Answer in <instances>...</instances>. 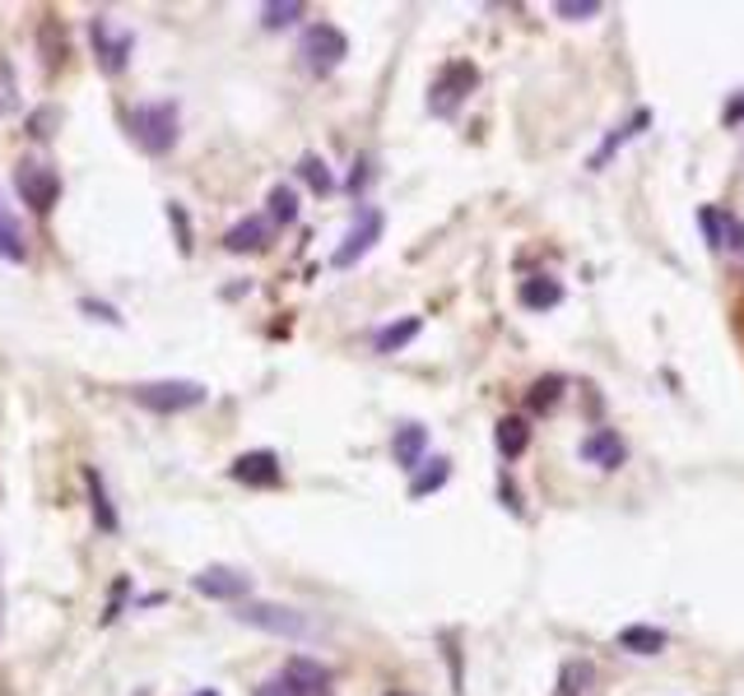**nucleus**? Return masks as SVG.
Listing matches in <instances>:
<instances>
[{
    "label": "nucleus",
    "mask_w": 744,
    "mask_h": 696,
    "mask_svg": "<svg viewBox=\"0 0 744 696\" xmlns=\"http://www.w3.org/2000/svg\"><path fill=\"white\" fill-rule=\"evenodd\" d=\"M415 334H419V316H405V321L378 330V340H372V349H378V353H401L409 340H415Z\"/></svg>",
    "instance_id": "obj_22"
},
{
    "label": "nucleus",
    "mask_w": 744,
    "mask_h": 696,
    "mask_svg": "<svg viewBox=\"0 0 744 696\" xmlns=\"http://www.w3.org/2000/svg\"><path fill=\"white\" fill-rule=\"evenodd\" d=\"M698 223H702V232H708V242L716 246V251H740L744 256V223L731 214V209H702L698 214Z\"/></svg>",
    "instance_id": "obj_11"
},
{
    "label": "nucleus",
    "mask_w": 744,
    "mask_h": 696,
    "mask_svg": "<svg viewBox=\"0 0 744 696\" xmlns=\"http://www.w3.org/2000/svg\"><path fill=\"white\" fill-rule=\"evenodd\" d=\"M558 302H564V284L549 279V274H535V279L522 284V307H530V311H549V307H558Z\"/></svg>",
    "instance_id": "obj_19"
},
{
    "label": "nucleus",
    "mask_w": 744,
    "mask_h": 696,
    "mask_svg": "<svg viewBox=\"0 0 744 696\" xmlns=\"http://www.w3.org/2000/svg\"><path fill=\"white\" fill-rule=\"evenodd\" d=\"M196 696H219V692H215V687H200V692H196Z\"/></svg>",
    "instance_id": "obj_33"
},
{
    "label": "nucleus",
    "mask_w": 744,
    "mask_h": 696,
    "mask_svg": "<svg viewBox=\"0 0 744 696\" xmlns=\"http://www.w3.org/2000/svg\"><path fill=\"white\" fill-rule=\"evenodd\" d=\"M386 696H405V692H386Z\"/></svg>",
    "instance_id": "obj_35"
},
{
    "label": "nucleus",
    "mask_w": 744,
    "mask_h": 696,
    "mask_svg": "<svg viewBox=\"0 0 744 696\" xmlns=\"http://www.w3.org/2000/svg\"><path fill=\"white\" fill-rule=\"evenodd\" d=\"M582 460L587 464H601V469H619V464L628 460V446L619 441V432L595 428L591 437H582Z\"/></svg>",
    "instance_id": "obj_13"
},
{
    "label": "nucleus",
    "mask_w": 744,
    "mask_h": 696,
    "mask_svg": "<svg viewBox=\"0 0 744 696\" xmlns=\"http://www.w3.org/2000/svg\"><path fill=\"white\" fill-rule=\"evenodd\" d=\"M307 14L303 0H271V5H261V24L265 29H288V24H298V19Z\"/></svg>",
    "instance_id": "obj_23"
},
{
    "label": "nucleus",
    "mask_w": 744,
    "mask_h": 696,
    "mask_svg": "<svg viewBox=\"0 0 744 696\" xmlns=\"http://www.w3.org/2000/svg\"><path fill=\"white\" fill-rule=\"evenodd\" d=\"M298 177H303L307 186H313V191H317V196H330V191H336V181H330V173H326V163H321L317 154H307V158L298 163Z\"/></svg>",
    "instance_id": "obj_25"
},
{
    "label": "nucleus",
    "mask_w": 744,
    "mask_h": 696,
    "mask_svg": "<svg viewBox=\"0 0 744 696\" xmlns=\"http://www.w3.org/2000/svg\"><path fill=\"white\" fill-rule=\"evenodd\" d=\"M558 395H564V376H540V382L530 386L526 405H530V409H554V405H558Z\"/></svg>",
    "instance_id": "obj_26"
},
{
    "label": "nucleus",
    "mask_w": 744,
    "mask_h": 696,
    "mask_svg": "<svg viewBox=\"0 0 744 696\" xmlns=\"http://www.w3.org/2000/svg\"><path fill=\"white\" fill-rule=\"evenodd\" d=\"M271 219H261V214H252V219H242V223H233L229 232H223V251H261L265 242H271Z\"/></svg>",
    "instance_id": "obj_14"
},
{
    "label": "nucleus",
    "mask_w": 744,
    "mask_h": 696,
    "mask_svg": "<svg viewBox=\"0 0 744 696\" xmlns=\"http://www.w3.org/2000/svg\"><path fill=\"white\" fill-rule=\"evenodd\" d=\"M0 261H14V265H24V261H29V242H24V228H19V219L10 214L6 196H0Z\"/></svg>",
    "instance_id": "obj_17"
},
{
    "label": "nucleus",
    "mask_w": 744,
    "mask_h": 696,
    "mask_svg": "<svg viewBox=\"0 0 744 696\" xmlns=\"http://www.w3.org/2000/svg\"><path fill=\"white\" fill-rule=\"evenodd\" d=\"M298 219V196L288 186H275L271 191V223H294Z\"/></svg>",
    "instance_id": "obj_27"
},
{
    "label": "nucleus",
    "mask_w": 744,
    "mask_h": 696,
    "mask_svg": "<svg viewBox=\"0 0 744 696\" xmlns=\"http://www.w3.org/2000/svg\"><path fill=\"white\" fill-rule=\"evenodd\" d=\"M298 56L313 75H330L349 56V37L336 24H307V33L298 42Z\"/></svg>",
    "instance_id": "obj_7"
},
{
    "label": "nucleus",
    "mask_w": 744,
    "mask_h": 696,
    "mask_svg": "<svg viewBox=\"0 0 744 696\" xmlns=\"http://www.w3.org/2000/svg\"><path fill=\"white\" fill-rule=\"evenodd\" d=\"M740 117H744V98L735 102V108H731V102H726V121H740Z\"/></svg>",
    "instance_id": "obj_32"
},
{
    "label": "nucleus",
    "mask_w": 744,
    "mask_h": 696,
    "mask_svg": "<svg viewBox=\"0 0 744 696\" xmlns=\"http://www.w3.org/2000/svg\"><path fill=\"white\" fill-rule=\"evenodd\" d=\"M79 311H98V321H112V325L121 321V316H117L108 302H79Z\"/></svg>",
    "instance_id": "obj_31"
},
{
    "label": "nucleus",
    "mask_w": 744,
    "mask_h": 696,
    "mask_svg": "<svg viewBox=\"0 0 744 696\" xmlns=\"http://www.w3.org/2000/svg\"><path fill=\"white\" fill-rule=\"evenodd\" d=\"M326 696H330V692H326Z\"/></svg>",
    "instance_id": "obj_36"
},
{
    "label": "nucleus",
    "mask_w": 744,
    "mask_h": 696,
    "mask_svg": "<svg viewBox=\"0 0 744 696\" xmlns=\"http://www.w3.org/2000/svg\"><path fill=\"white\" fill-rule=\"evenodd\" d=\"M233 618L280 641H313L321 631L303 608H288V604H233Z\"/></svg>",
    "instance_id": "obj_2"
},
{
    "label": "nucleus",
    "mask_w": 744,
    "mask_h": 696,
    "mask_svg": "<svg viewBox=\"0 0 744 696\" xmlns=\"http://www.w3.org/2000/svg\"><path fill=\"white\" fill-rule=\"evenodd\" d=\"M428 464V469L424 474H415V483H409V497H428V493H438L442 488V483L451 478V464L438 455V460H424Z\"/></svg>",
    "instance_id": "obj_24"
},
{
    "label": "nucleus",
    "mask_w": 744,
    "mask_h": 696,
    "mask_svg": "<svg viewBox=\"0 0 744 696\" xmlns=\"http://www.w3.org/2000/svg\"><path fill=\"white\" fill-rule=\"evenodd\" d=\"M85 483H89L94 524H98L102 534H117V530H121V520H117V511H112V497H108V488H102V474H98V469H85Z\"/></svg>",
    "instance_id": "obj_18"
},
{
    "label": "nucleus",
    "mask_w": 744,
    "mask_h": 696,
    "mask_svg": "<svg viewBox=\"0 0 744 696\" xmlns=\"http://www.w3.org/2000/svg\"><path fill=\"white\" fill-rule=\"evenodd\" d=\"M127 131L135 135V144L144 154H173L177 150V140H182V117H177V102H144V108H135L127 117Z\"/></svg>",
    "instance_id": "obj_1"
},
{
    "label": "nucleus",
    "mask_w": 744,
    "mask_h": 696,
    "mask_svg": "<svg viewBox=\"0 0 744 696\" xmlns=\"http://www.w3.org/2000/svg\"><path fill=\"white\" fill-rule=\"evenodd\" d=\"M382 232H386V214L378 205H359V214H354V223H349V232H344V242L336 246V256H330V265L336 269H349V265H359L372 246L382 242Z\"/></svg>",
    "instance_id": "obj_5"
},
{
    "label": "nucleus",
    "mask_w": 744,
    "mask_h": 696,
    "mask_svg": "<svg viewBox=\"0 0 744 696\" xmlns=\"http://www.w3.org/2000/svg\"><path fill=\"white\" fill-rule=\"evenodd\" d=\"M614 641H619V650H628V655H660V650H666V631H656V627H624Z\"/></svg>",
    "instance_id": "obj_20"
},
{
    "label": "nucleus",
    "mask_w": 744,
    "mask_h": 696,
    "mask_svg": "<svg viewBox=\"0 0 744 696\" xmlns=\"http://www.w3.org/2000/svg\"><path fill=\"white\" fill-rule=\"evenodd\" d=\"M0 622H6V595H0Z\"/></svg>",
    "instance_id": "obj_34"
},
{
    "label": "nucleus",
    "mask_w": 744,
    "mask_h": 696,
    "mask_svg": "<svg viewBox=\"0 0 744 696\" xmlns=\"http://www.w3.org/2000/svg\"><path fill=\"white\" fill-rule=\"evenodd\" d=\"M131 399L140 409H150L158 418H168V413H186V409H200L205 405V386L200 382H140L131 386Z\"/></svg>",
    "instance_id": "obj_3"
},
{
    "label": "nucleus",
    "mask_w": 744,
    "mask_h": 696,
    "mask_svg": "<svg viewBox=\"0 0 744 696\" xmlns=\"http://www.w3.org/2000/svg\"><path fill=\"white\" fill-rule=\"evenodd\" d=\"M280 673H284L288 687H294L298 696H326V692H330V669H326L321 660L298 655V660H288Z\"/></svg>",
    "instance_id": "obj_12"
},
{
    "label": "nucleus",
    "mask_w": 744,
    "mask_h": 696,
    "mask_svg": "<svg viewBox=\"0 0 744 696\" xmlns=\"http://www.w3.org/2000/svg\"><path fill=\"white\" fill-rule=\"evenodd\" d=\"M229 478L242 483V488H275L280 483V455L275 451H247V455L233 460Z\"/></svg>",
    "instance_id": "obj_9"
},
{
    "label": "nucleus",
    "mask_w": 744,
    "mask_h": 696,
    "mask_svg": "<svg viewBox=\"0 0 744 696\" xmlns=\"http://www.w3.org/2000/svg\"><path fill=\"white\" fill-rule=\"evenodd\" d=\"M256 696H298V692L288 687V678H284V673H275V678H265V683L256 687Z\"/></svg>",
    "instance_id": "obj_30"
},
{
    "label": "nucleus",
    "mask_w": 744,
    "mask_h": 696,
    "mask_svg": "<svg viewBox=\"0 0 744 696\" xmlns=\"http://www.w3.org/2000/svg\"><path fill=\"white\" fill-rule=\"evenodd\" d=\"M554 14L558 19H591V14H601V0H558Z\"/></svg>",
    "instance_id": "obj_29"
},
{
    "label": "nucleus",
    "mask_w": 744,
    "mask_h": 696,
    "mask_svg": "<svg viewBox=\"0 0 744 696\" xmlns=\"http://www.w3.org/2000/svg\"><path fill=\"white\" fill-rule=\"evenodd\" d=\"M192 589L205 599H215V604H247V595H252V576L242 572V566H200V572L192 576Z\"/></svg>",
    "instance_id": "obj_8"
},
{
    "label": "nucleus",
    "mask_w": 744,
    "mask_h": 696,
    "mask_svg": "<svg viewBox=\"0 0 744 696\" xmlns=\"http://www.w3.org/2000/svg\"><path fill=\"white\" fill-rule=\"evenodd\" d=\"M474 84H480V70H474L470 60H451V66H442V75L433 79V89H428V112H433V117H457Z\"/></svg>",
    "instance_id": "obj_6"
},
{
    "label": "nucleus",
    "mask_w": 744,
    "mask_h": 696,
    "mask_svg": "<svg viewBox=\"0 0 744 696\" xmlns=\"http://www.w3.org/2000/svg\"><path fill=\"white\" fill-rule=\"evenodd\" d=\"M554 696H601L595 692V664L591 660H568L564 673H558Z\"/></svg>",
    "instance_id": "obj_16"
},
{
    "label": "nucleus",
    "mask_w": 744,
    "mask_h": 696,
    "mask_svg": "<svg viewBox=\"0 0 744 696\" xmlns=\"http://www.w3.org/2000/svg\"><path fill=\"white\" fill-rule=\"evenodd\" d=\"M647 121H652L647 112H637V117H633L628 125H619V135H610V140H605V150H601V154H595V167H601V163H605V158H610V154H614V150H619V144H624V140H633L637 131H643V125H647Z\"/></svg>",
    "instance_id": "obj_28"
},
{
    "label": "nucleus",
    "mask_w": 744,
    "mask_h": 696,
    "mask_svg": "<svg viewBox=\"0 0 744 696\" xmlns=\"http://www.w3.org/2000/svg\"><path fill=\"white\" fill-rule=\"evenodd\" d=\"M424 451H428V432H424L419 423H405V428H396V441H391V455H396V464H401V469H409V474H415L419 464H424Z\"/></svg>",
    "instance_id": "obj_15"
},
{
    "label": "nucleus",
    "mask_w": 744,
    "mask_h": 696,
    "mask_svg": "<svg viewBox=\"0 0 744 696\" xmlns=\"http://www.w3.org/2000/svg\"><path fill=\"white\" fill-rule=\"evenodd\" d=\"M14 196L24 200L33 214H52L56 200H61V177L52 163H37V158H24L14 167Z\"/></svg>",
    "instance_id": "obj_4"
},
{
    "label": "nucleus",
    "mask_w": 744,
    "mask_h": 696,
    "mask_svg": "<svg viewBox=\"0 0 744 696\" xmlns=\"http://www.w3.org/2000/svg\"><path fill=\"white\" fill-rule=\"evenodd\" d=\"M89 37H94V52H98V66L108 70V75H117V70H127V52H131V33H112V24L108 19H94L89 24Z\"/></svg>",
    "instance_id": "obj_10"
},
{
    "label": "nucleus",
    "mask_w": 744,
    "mask_h": 696,
    "mask_svg": "<svg viewBox=\"0 0 744 696\" xmlns=\"http://www.w3.org/2000/svg\"><path fill=\"white\" fill-rule=\"evenodd\" d=\"M493 441H499V451L503 460H516L526 446H530V428H526V418H503L499 432H493Z\"/></svg>",
    "instance_id": "obj_21"
}]
</instances>
